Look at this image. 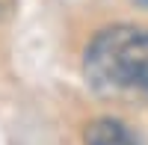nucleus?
<instances>
[{
	"label": "nucleus",
	"instance_id": "obj_1",
	"mask_svg": "<svg viewBox=\"0 0 148 145\" xmlns=\"http://www.w3.org/2000/svg\"><path fill=\"white\" fill-rule=\"evenodd\" d=\"M83 74L104 98L148 107V30L130 24L101 30L83 53Z\"/></svg>",
	"mask_w": 148,
	"mask_h": 145
},
{
	"label": "nucleus",
	"instance_id": "obj_2",
	"mask_svg": "<svg viewBox=\"0 0 148 145\" xmlns=\"http://www.w3.org/2000/svg\"><path fill=\"white\" fill-rule=\"evenodd\" d=\"M83 142L86 145H145L125 122H119V118H95L92 124H86Z\"/></svg>",
	"mask_w": 148,
	"mask_h": 145
},
{
	"label": "nucleus",
	"instance_id": "obj_3",
	"mask_svg": "<svg viewBox=\"0 0 148 145\" xmlns=\"http://www.w3.org/2000/svg\"><path fill=\"white\" fill-rule=\"evenodd\" d=\"M139 3H148V0H139Z\"/></svg>",
	"mask_w": 148,
	"mask_h": 145
}]
</instances>
